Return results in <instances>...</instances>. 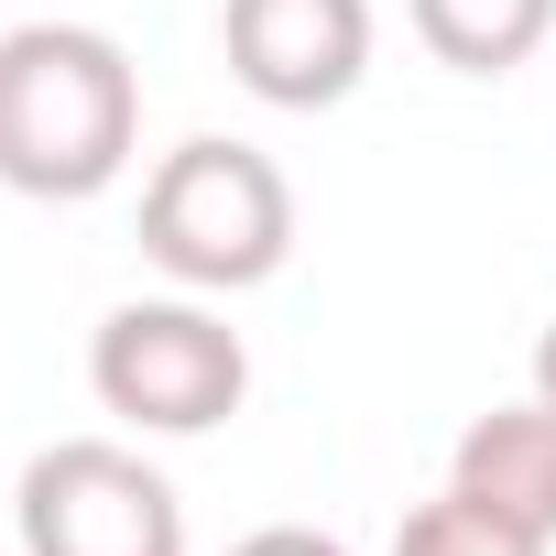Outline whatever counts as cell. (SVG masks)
<instances>
[{
  "instance_id": "6da1fadb",
  "label": "cell",
  "mask_w": 556,
  "mask_h": 556,
  "mask_svg": "<svg viewBox=\"0 0 556 556\" xmlns=\"http://www.w3.org/2000/svg\"><path fill=\"white\" fill-rule=\"evenodd\" d=\"M131 142H142V77L99 23L0 34V186L12 197L88 207L99 186H121Z\"/></svg>"
},
{
  "instance_id": "7a4b0ae2",
  "label": "cell",
  "mask_w": 556,
  "mask_h": 556,
  "mask_svg": "<svg viewBox=\"0 0 556 556\" xmlns=\"http://www.w3.org/2000/svg\"><path fill=\"white\" fill-rule=\"evenodd\" d=\"M142 251L175 273L186 295H251V285H273L285 251H295V186H285V164L251 153V142H218V131L175 142L153 164V186H142Z\"/></svg>"
},
{
  "instance_id": "3957f363",
  "label": "cell",
  "mask_w": 556,
  "mask_h": 556,
  "mask_svg": "<svg viewBox=\"0 0 556 556\" xmlns=\"http://www.w3.org/2000/svg\"><path fill=\"white\" fill-rule=\"evenodd\" d=\"M88 393H99L121 426H142V437H207V426L240 415L251 350H240V328H229L218 306H197V295H131V306H110L99 339H88Z\"/></svg>"
},
{
  "instance_id": "277c9868",
  "label": "cell",
  "mask_w": 556,
  "mask_h": 556,
  "mask_svg": "<svg viewBox=\"0 0 556 556\" xmlns=\"http://www.w3.org/2000/svg\"><path fill=\"white\" fill-rule=\"evenodd\" d=\"M23 556H186V502L142 447L55 437L23 469Z\"/></svg>"
},
{
  "instance_id": "5b68a950",
  "label": "cell",
  "mask_w": 556,
  "mask_h": 556,
  "mask_svg": "<svg viewBox=\"0 0 556 556\" xmlns=\"http://www.w3.org/2000/svg\"><path fill=\"white\" fill-rule=\"evenodd\" d=\"M218 55L262 110H339L371 77V0H229Z\"/></svg>"
},
{
  "instance_id": "8992f818",
  "label": "cell",
  "mask_w": 556,
  "mask_h": 556,
  "mask_svg": "<svg viewBox=\"0 0 556 556\" xmlns=\"http://www.w3.org/2000/svg\"><path fill=\"white\" fill-rule=\"evenodd\" d=\"M447 480H458L469 502H491V513H513L523 534L556 545V404L534 393V404H491V415H469Z\"/></svg>"
},
{
  "instance_id": "52a82bcc",
  "label": "cell",
  "mask_w": 556,
  "mask_h": 556,
  "mask_svg": "<svg viewBox=\"0 0 556 556\" xmlns=\"http://www.w3.org/2000/svg\"><path fill=\"white\" fill-rule=\"evenodd\" d=\"M415 45L458 77H513L545 34H556V0H404Z\"/></svg>"
},
{
  "instance_id": "ba28073f",
  "label": "cell",
  "mask_w": 556,
  "mask_h": 556,
  "mask_svg": "<svg viewBox=\"0 0 556 556\" xmlns=\"http://www.w3.org/2000/svg\"><path fill=\"white\" fill-rule=\"evenodd\" d=\"M393 556H545V534H523L513 513H491V502H469V491L447 480L437 502H415V513L393 523Z\"/></svg>"
},
{
  "instance_id": "9c48e42d",
  "label": "cell",
  "mask_w": 556,
  "mask_h": 556,
  "mask_svg": "<svg viewBox=\"0 0 556 556\" xmlns=\"http://www.w3.org/2000/svg\"><path fill=\"white\" fill-rule=\"evenodd\" d=\"M229 556H350L339 534H317V523H262V534H240Z\"/></svg>"
},
{
  "instance_id": "30bf717a",
  "label": "cell",
  "mask_w": 556,
  "mask_h": 556,
  "mask_svg": "<svg viewBox=\"0 0 556 556\" xmlns=\"http://www.w3.org/2000/svg\"><path fill=\"white\" fill-rule=\"evenodd\" d=\"M534 393H545V404H556V328H545V339H534Z\"/></svg>"
}]
</instances>
